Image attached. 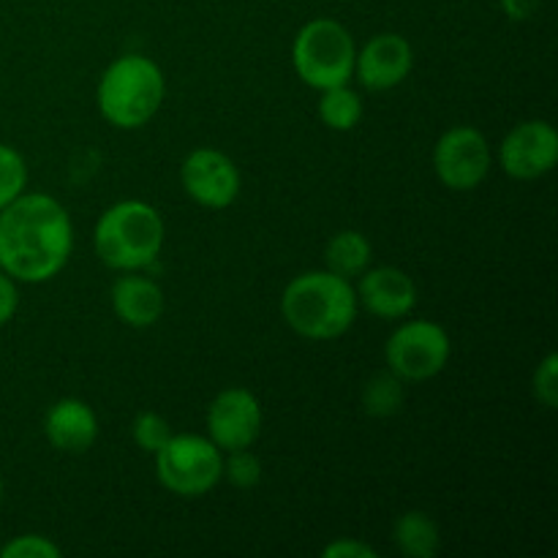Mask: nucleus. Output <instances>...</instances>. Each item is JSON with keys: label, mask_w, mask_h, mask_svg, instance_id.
Here are the masks:
<instances>
[{"label": "nucleus", "mask_w": 558, "mask_h": 558, "mask_svg": "<svg viewBox=\"0 0 558 558\" xmlns=\"http://www.w3.org/2000/svg\"><path fill=\"white\" fill-rule=\"evenodd\" d=\"M71 216L54 196L20 194L0 210V270L16 283H47L69 265Z\"/></svg>", "instance_id": "1"}, {"label": "nucleus", "mask_w": 558, "mask_h": 558, "mask_svg": "<svg viewBox=\"0 0 558 558\" xmlns=\"http://www.w3.org/2000/svg\"><path fill=\"white\" fill-rule=\"evenodd\" d=\"M357 311L352 281L330 270L300 272L281 294L283 322L305 341H336L347 336Z\"/></svg>", "instance_id": "2"}, {"label": "nucleus", "mask_w": 558, "mask_h": 558, "mask_svg": "<svg viewBox=\"0 0 558 558\" xmlns=\"http://www.w3.org/2000/svg\"><path fill=\"white\" fill-rule=\"evenodd\" d=\"M167 240L161 213L142 199L114 202L101 213L93 229L96 256L118 272L147 270L158 259Z\"/></svg>", "instance_id": "3"}, {"label": "nucleus", "mask_w": 558, "mask_h": 558, "mask_svg": "<svg viewBox=\"0 0 558 558\" xmlns=\"http://www.w3.org/2000/svg\"><path fill=\"white\" fill-rule=\"evenodd\" d=\"M167 96V80L156 60L145 54H120L107 65L96 87V104L109 125L136 131L150 123Z\"/></svg>", "instance_id": "4"}, {"label": "nucleus", "mask_w": 558, "mask_h": 558, "mask_svg": "<svg viewBox=\"0 0 558 558\" xmlns=\"http://www.w3.org/2000/svg\"><path fill=\"white\" fill-rule=\"evenodd\" d=\"M354 38L341 22L311 20L300 27L292 41V65L300 80L314 90L349 85L354 76Z\"/></svg>", "instance_id": "5"}, {"label": "nucleus", "mask_w": 558, "mask_h": 558, "mask_svg": "<svg viewBox=\"0 0 558 558\" xmlns=\"http://www.w3.org/2000/svg\"><path fill=\"white\" fill-rule=\"evenodd\" d=\"M153 458L158 483L180 499L207 496L223 480V452L207 436L172 434Z\"/></svg>", "instance_id": "6"}, {"label": "nucleus", "mask_w": 558, "mask_h": 558, "mask_svg": "<svg viewBox=\"0 0 558 558\" xmlns=\"http://www.w3.org/2000/svg\"><path fill=\"white\" fill-rule=\"evenodd\" d=\"M450 336L445 327L430 319L403 322L385 343L387 371H392L407 385L439 376L450 363Z\"/></svg>", "instance_id": "7"}, {"label": "nucleus", "mask_w": 558, "mask_h": 558, "mask_svg": "<svg viewBox=\"0 0 558 558\" xmlns=\"http://www.w3.org/2000/svg\"><path fill=\"white\" fill-rule=\"evenodd\" d=\"M490 145L483 131L472 125H456L445 131L434 145L436 178L450 191H474L490 172Z\"/></svg>", "instance_id": "8"}, {"label": "nucleus", "mask_w": 558, "mask_h": 558, "mask_svg": "<svg viewBox=\"0 0 558 558\" xmlns=\"http://www.w3.org/2000/svg\"><path fill=\"white\" fill-rule=\"evenodd\" d=\"M183 191L207 210H223L240 196V169L227 153L216 147H196L180 163Z\"/></svg>", "instance_id": "9"}, {"label": "nucleus", "mask_w": 558, "mask_h": 558, "mask_svg": "<svg viewBox=\"0 0 558 558\" xmlns=\"http://www.w3.org/2000/svg\"><path fill=\"white\" fill-rule=\"evenodd\" d=\"M207 439L221 452L254 447L262 434V403L245 387H229L213 398L207 409Z\"/></svg>", "instance_id": "10"}, {"label": "nucleus", "mask_w": 558, "mask_h": 558, "mask_svg": "<svg viewBox=\"0 0 558 558\" xmlns=\"http://www.w3.org/2000/svg\"><path fill=\"white\" fill-rule=\"evenodd\" d=\"M499 163L512 180H537L558 163V131L548 120L515 125L499 145Z\"/></svg>", "instance_id": "11"}, {"label": "nucleus", "mask_w": 558, "mask_h": 558, "mask_svg": "<svg viewBox=\"0 0 558 558\" xmlns=\"http://www.w3.org/2000/svg\"><path fill=\"white\" fill-rule=\"evenodd\" d=\"M414 69V49L401 33H376L354 54V76L365 90H392Z\"/></svg>", "instance_id": "12"}, {"label": "nucleus", "mask_w": 558, "mask_h": 558, "mask_svg": "<svg viewBox=\"0 0 558 558\" xmlns=\"http://www.w3.org/2000/svg\"><path fill=\"white\" fill-rule=\"evenodd\" d=\"M357 303L379 319H407L417 305V283L401 267H368L357 278Z\"/></svg>", "instance_id": "13"}, {"label": "nucleus", "mask_w": 558, "mask_h": 558, "mask_svg": "<svg viewBox=\"0 0 558 558\" xmlns=\"http://www.w3.org/2000/svg\"><path fill=\"white\" fill-rule=\"evenodd\" d=\"M98 414L90 403L80 398H60L47 409L44 417V436L54 450L65 456H82L98 439Z\"/></svg>", "instance_id": "14"}, {"label": "nucleus", "mask_w": 558, "mask_h": 558, "mask_svg": "<svg viewBox=\"0 0 558 558\" xmlns=\"http://www.w3.org/2000/svg\"><path fill=\"white\" fill-rule=\"evenodd\" d=\"M109 303H112L114 316H118L125 327H134V330H147V327L156 325L163 316V311H167L163 289L158 287L153 278L136 276V270L123 272L120 278H114L112 292H109Z\"/></svg>", "instance_id": "15"}, {"label": "nucleus", "mask_w": 558, "mask_h": 558, "mask_svg": "<svg viewBox=\"0 0 558 558\" xmlns=\"http://www.w3.org/2000/svg\"><path fill=\"white\" fill-rule=\"evenodd\" d=\"M371 259H374V248H371L368 238L363 232H357V229L336 232L325 248L327 270L347 278V281H354V278L363 276L371 267Z\"/></svg>", "instance_id": "16"}, {"label": "nucleus", "mask_w": 558, "mask_h": 558, "mask_svg": "<svg viewBox=\"0 0 558 558\" xmlns=\"http://www.w3.org/2000/svg\"><path fill=\"white\" fill-rule=\"evenodd\" d=\"M392 543L409 558H434L441 548V532L428 512L409 510L398 515L392 526Z\"/></svg>", "instance_id": "17"}, {"label": "nucleus", "mask_w": 558, "mask_h": 558, "mask_svg": "<svg viewBox=\"0 0 558 558\" xmlns=\"http://www.w3.org/2000/svg\"><path fill=\"white\" fill-rule=\"evenodd\" d=\"M360 403L368 417H396L407 403V381L398 379L392 371H379L365 381Z\"/></svg>", "instance_id": "18"}, {"label": "nucleus", "mask_w": 558, "mask_h": 558, "mask_svg": "<svg viewBox=\"0 0 558 558\" xmlns=\"http://www.w3.org/2000/svg\"><path fill=\"white\" fill-rule=\"evenodd\" d=\"M319 118L332 131H352L363 120V98L349 85L327 87L319 98Z\"/></svg>", "instance_id": "19"}, {"label": "nucleus", "mask_w": 558, "mask_h": 558, "mask_svg": "<svg viewBox=\"0 0 558 558\" xmlns=\"http://www.w3.org/2000/svg\"><path fill=\"white\" fill-rule=\"evenodd\" d=\"M27 185V163L11 145L0 142V210L25 194Z\"/></svg>", "instance_id": "20"}, {"label": "nucleus", "mask_w": 558, "mask_h": 558, "mask_svg": "<svg viewBox=\"0 0 558 558\" xmlns=\"http://www.w3.org/2000/svg\"><path fill=\"white\" fill-rule=\"evenodd\" d=\"M131 439L140 447L142 452H150L156 456L169 439H172V425L167 417H161L158 412H140L131 423Z\"/></svg>", "instance_id": "21"}, {"label": "nucleus", "mask_w": 558, "mask_h": 558, "mask_svg": "<svg viewBox=\"0 0 558 558\" xmlns=\"http://www.w3.org/2000/svg\"><path fill=\"white\" fill-rule=\"evenodd\" d=\"M223 477H227L234 488H256L262 480V461L251 452V447L227 452V458H223Z\"/></svg>", "instance_id": "22"}, {"label": "nucleus", "mask_w": 558, "mask_h": 558, "mask_svg": "<svg viewBox=\"0 0 558 558\" xmlns=\"http://www.w3.org/2000/svg\"><path fill=\"white\" fill-rule=\"evenodd\" d=\"M63 548L44 534H20L0 548V558H60Z\"/></svg>", "instance_id": "23"}, {"label": "nucleus", "mask_w": 558, "mask_h": 558, "mask_svg": "<svg viewBox=\"0 0 558 558\" xmlns=\"http://www.w3.org/2000/svg\"><path fill=\"white\" fill-rule=\"evenodd\" d=\"M532 392L545 409L558 407V354L548 352L532 376Z\"/></svg>", "instance_id": "24"}, {"label": "nucleus", "mask_w": 558, "mask_h": 558, "mask_svg": "<svg viewBox=\"0 0 558 558\" xmlns=\"http://www.w3.org/2000/svg\"><path fill=\"white\" fill-rule=\"evenodd\" d=\"M325 558H379L374 548L363 539H354V537H343V539H332L330 545H325L322 550Z\"/></svg>", "instance_id": "25"}, {"label": "nucleus", "mask_w": 558, "mask_h": 558, "mask_svg": "<svg viewBox=\"0 0 558 558\" xmlns=\"http://www.w3.org/2000/svg\"><path fill=\"white\" fill-rule=\"evenodd\" d=\"M20 311V287L9 272L0 270V327L9 325Z\"/></svg>", "instance_id": "26"}, {"label": "nucleus", "mask_w": 558, "mask_h": 558, "mask_svg": "<svg viewBox=\"0 0 558 558\" xmlns=\"http://www.w3.org/2000/svg\"><path fill=\"white\" fill-rule=\"evenodd\" d=\"M505 14L515 22H526L537 14L539 9V0H499Z\"/></svg>", "instance_id": "27"}, {"label": "nucleus", "mask_w": 558, "mask_h": 558, "mask_svg": "<svg viewBox=\"0 0 558 558\" xmlns=\"http://www.w3.org/2000/svg\"><path fill=\"white\" fill-rule=\"evenodd\" d=\"M0 501H3V477H0Z\"/></svg>", "instance_id": "28"}]
</instances>
